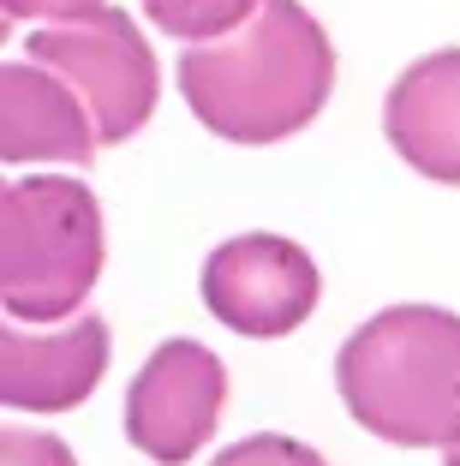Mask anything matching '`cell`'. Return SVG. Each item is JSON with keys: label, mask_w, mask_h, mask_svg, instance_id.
Masks as SVG:
<instances>
[{"label": "cell", "mask_w": 460, "mask_h": 466, "mask_svg": "<svg viewBox=\"0 0 460 466\" xmlns=\"http://www.w3.org/2000/svg\"><path fill=\"white\" fill-rule=\"evenodd\" d=\"M335 90V48L299 0H263L258 18L179 55V96L228 144H281Z\"/></svg>", "instance_id": "1"}, {"label": "cell", "mask_w": 460, "mask_h": 466, "mask_svg": "<svg viewBox=\"0 0 460 466\" xmlns=\"http://www.w3.org/2000/svg\"><path fill=\"white\" fill-rule=\"evenodd\" d=\"M335 389L371 437L401 449L460 442V317L443 305H389L341 341Z\"/></svg>", "instance_id": "2"}, {"label": "cell", "mask_w": 460, "mask_h": 466, "mask_svg": "<svg viewBox=\"0 0 460 466\" xmlns=\"http://www.w3.org/2000/svg\"><path fill=\"white\" fill-rule=\"evenodd\" d=\"M102 275V209L72 174H25L0 192V305L13 323H55Z\"/></svg>", "instance_id": "3"}, {"label": "cell", "mask_w": 460, "mask_h": 466, "mask_svg": "<svg viewBox=\"0 0 460 466\" xmlns=\"http://www.w3.org/2000/svg\"><path fill=\"white\" fill-rule=\"evenodd\" d=\"M25 55H30V66H48L55 78H66L78 90L102 144H126L156 114L162 66H156L149 36L120 6H102V13L72 18V25L30 30Z\"/></svg>", "instance_id": "4"}, {"label": "cell", "mask_w": 460, "mask_h": 466, "mask_svg": "<svg viewBox=\"0 0 460 466\" xmlns=\"http://www.w3.org/2000/svg\"><path fill=\"white\" fill-rule=\"evenodd\" d=\"M317 293H323V275L312 251L281 233H240L203 263V305L251 341L293 335L317 311Z\"/></svg>", "instance_id": "5"}, {"label": "cell", "mask_w": 460, "mask_h": 466, "mask_svg": "<svg viewBox=\"0 0 460 466\" xmlns=\"http://www.w3.org/2000/svg\"><path fill=\"white\" fill-rule=\"evenodd\" d=\"M228 365L203 341H162L126 389V442L162 466H179L216 437Z\"/></svg>", "instance_id": "6"}, {"label": "cell", "mask_w": 460, "mask_h": 466, "mask_svg": "<svg viewBox=\"0 0 460 466\" xmlns=\"http://www.w3.org/2000/svg\"><path fill=\"white\" fill-rule=\"evenodd\" d=\"M108 370V323L72 317L48 335H25L18 323L0 329V400L13 412H66L96 395Z\"/></svg>", "instance_id": "7"}, {"label": "cell", "mask_w": 460, "mask_h": 466, "mask_svg": "<svg viewBox=\"0 0 460 466\" xmlns=\"http://www.w3.org/2000/svg\"><path fill=\"white\" fill-rule=\"evenodd\" d=\"M96 120L84 96L48 66L6 60L0 66V156L6 162H72L84 167L96 156Z\"/></svg>", "instance_id": "8"}, {"label": "cell", "mask_w": 460, "mask_h": 466, "mask_svg": "<svg viewBox=\"0 0 460 466\" xmlns=\"http://www.w3.org/2000/svg\"><path fill=\"white\" fill-rule=\"evenodd\" d=\"M383 132L413 174L460 186V48L413 60L389 84Z\"/></svg>", "instance_id": "9"}, {"label": "cell", "mask_w": 460, "mask_h": 466, "mask_svg": "<svg viewBox=\"0 0 460 466\" xmlns=\"http://www.w3.org/2000/svg\"><path fill=\"white\" fill-rule=\"evenodd\" d=\"M263 0H144V13L156 30L168 36H186V42H221L233 36L240 25L258 18Z\"/></svg>", "instance_id": "10"}, {"label": "cell", "mask_w": 460, "mask_h": 466, "mask_svg": "<svg viewBox=\"0 0 460 466\" xmlns=\"http://www.w3.org/2000/svg\"><path fill=\"white\" fill-rule=\"evenodd\" d=\"M210 466H329V461L317 449H305V442H293V437L263 431V437H245V442H233V449H221Z\"/></svg>", "instance_id": "11"}, {"label": "cell", "mask_w": 460, "mask_h": 466, "mask_svg": "<svg viewBox=\"0 0 460 466\" xmlns=\"http://www.w3.org/2000/svg\"><path fill=\"white\" fill-rule=\"evenodd\" d=\"M0 466H78V461H72V449L55 437V431L6 425V431H0Z\"/></svg>", "instance_id": "12"}, {"label": "cell", "mask_w": 460, "mask_h": 466, "mask_svg": "<svg viewBox=\"0 0 460 466\" xmlns=\"http://www.w3.org/2000/svg\"><path fill=\"white\" fill-rule=\"evenodd\" d=\"M6 6V25H30V18H48V25H72V18L102 13V0H0Z\"/></svg>", "instance_id": "13"}, {"label": "cell", "mask_w": 460, "mask_h": 466, "mask_svg": "<svg viewBox=\"0 0 460 466\" xmlns=\"http://www.w3.org/2000/svg\"><path fill=\"white\" fill-rule=\"evenodd\" d=\"M448 466H460V442H455V449H448Z\"/></svg>", "instance_id": "14"}]
</instances>
